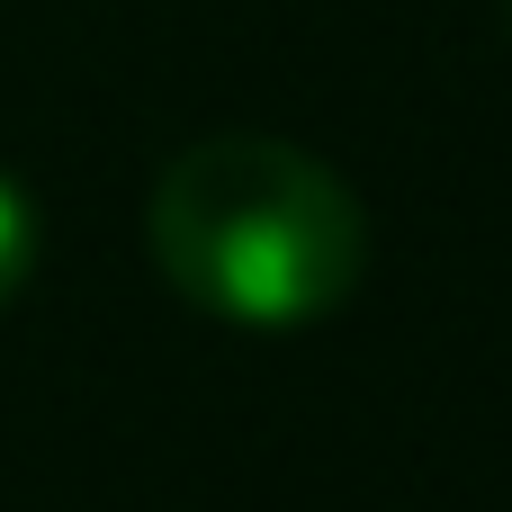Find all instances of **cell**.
<instances>
[{"mask_svg":"<svg viewBox=\"0 0 512 512\" xmlns=\"http://www.w3.org/2000/svg\"><path fill=\"white\" fill-rule=\"evenodd\" d=\"M27 270H36V207H27V189L0 171V315L18 306Z\"/></svg>","mask_w":512,"mask_h":512,"instance_id":"cell-2","label":"cell"},{"mask_svg":"<svg viewBox=\"0 0 512 512\" xmlns=\"http://www.w3.org/2000/svg\"><path fill=\"white\" fill-rule=\"evenodd\" d=\"M144 252L198 315L297 333L342 315L369 279V216L324 153L279 135H207L162 162Z\"/></svg>","mask_w":512,"mask_h":512,"instance_id":"cell-1","label":"cell"}]
</instances>
